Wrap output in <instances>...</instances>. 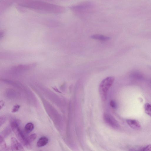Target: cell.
<instances>
[{
	"label": "cell",
	"mask_w": 151,
	"mask_h": 151,
	"mask_svg": "<svg viewBox=\"0 0 151 151\" xmlns=\"http://www.w3.org/2000/svg\"><path fill=\"white\" fill-rule=\"evenodd\" d=\"M54 89L56 91L58 92L59 93H60V92L58 90V89H57L56 88H54Z\"/></svg>",
	"instance_id": "5bb4252c"
},
{
	"label": "cell",
	"mask_w": 151,
	"mask_h": 151,
	"mask_svg": "<svg viewBox=\"0 0 151 151\" xmlns=\"http://www.w3.org/2000/svg\"><path fill=\"white\" fill-rule=\"evenodd\" d=\"M114 80V76H109L104 79L100 83L99 88L101 99L103 101L106 99L108 91Z\"/></svg>",
	"instance_id": "6da1fadb"
},
{
	"label": "cell",
	"mask_w": 151,
	"mask_h": 151,
	"mask_svg": "<svg viewBox=\"0 0 151 151\" xmlns=\"http://www.w3.org/2000/svg\"><path fill=\"white\" fill-rule=\"evenodd\" d=\"M34 125L31 122L27 123L25 126V130L27 133H30L34 129Z\"/></svg>",
	"instance_id": "ba28073f"
},
{
	"label": "cell",
	"mask_w": 151,
	"mask_h": 151,
	"mask_svg": "<svg viewBox=\"0 0 151 151\" xmlns=\"http://www.w3.org/2000/svg\"><path fill=\"white\" fill-rule=\"evenodd\" d=\"M137 150L143 151H151V144L147 145L142 147L139 148Z\"/></svg>",
	"instance_id": "30bf717a"
},
{
	"label": "cell",
	"mask_w": 151,
	"mask_h": 151,
	"mask_svg": "<svg viewBox=\"0 0 151 151\" xmlns=\"http://www.w3.org/2000/svg\"><path fill=\"white\" fill-rule=\"evenodd\" d=\"M103 117L105 122L110 126L115 128L119 127V124L118 122L111 115L105 114Z\"/></svg>",
	"instance_id": "3957f363"
},
{
	"label": "cell",
	"mask_w": 151,
	"mask_h": 151,
	"mask_svg": "<svg viewBox=\"0 0 151 151\" xmlns=\"http://www.w3.org/2000/svg\"><path fill=\"white\" fill-rule=\"evenodd\" d=\"M11 127L15 135L22 144L25 147H29L30 143L21 130L18 122L13 121L11 123Z\"/></svg>",
	"instance_id": "7a4b0ae2"
},
{
	"label": "cell",
	"mask_w": 151,
	"mask_h": 151,
	"mask_svg": "<svg viewBox=\"0 0 151 151\" xmlns=\"http://www.w3.org/2000/svg\"><path fill=\"white\" fill-rule=\"evenodd\" d=\"M37 135L35 134H33L30 135L27 137L28 141L29 143L33 141L36 138Z\"/></svg>",
	"instance_id": "8fae6325"
},
{
	"label": "cell",
	"mask_w": 151,
	"mask_h": 151,
	"mask_svg": "<svg viewBox=\"0 0 151 151\" xmlns=\"http://www.w3.org/2000/svg\"><path fill=\"white\" fill-rule=\"evenodd\" d=\"M144 108L146 113L151 117V104L148 103H146Z\"/></svg>",
	"instance_id": "9c48e42d"
},
{
	"label": "cell",
	"mask_w": 151,
	"mask_h": 151,
	"mask_svg": "<svg viewBox=\"0 0 151 151\" xmlns=\"http://www.w3.org/2000/svg\"><path fill=\"white\" fill-rule=\"evenodd\" d=\"M91 37L92 39L101 41H106L110 39V37H108L100 35H93Z\"/></svg>",
	"instance_id": "52a82bcc"
},
{
	"label": "cell",
	"mask_w": 151,
	"mask_h": 151,
	"mask_svg": "<svg viewBox=\"0 0 151 151\" xmlns=\"http://www.w3.org/2000/svg\"><path fill=\"white\" fill-rule=\"evenodd\" d=\"M48 139L46 137H42L39 139L37 143V146L41 147L46 145L48 143Z\"/></svg>",
	"instance_id": "8992f818"
},
{
	"label": "cell",
	"mask_w": 151,
	"mask_h": 151,
	"mask_svg": "<svg viewBox=\"0 0 151 151\" xmlns=\"http://www.w3.org/2000/svg\"><path fill=\"white\" fill-rule=\"evenodd\" d=\"M110 104L111 106L113 108H115L116 106V104L113 101H111L110 102Z\"/></svg>",
	"instance_id": "4fadbf2b"
},
{
	"label": "cell",
	"mask_w": 151,
	"mask_h": 151,
	"mask_svg": "<svg viewBox=\"0 0 151 151\" xmlns=\"http://www.w3.org/2000/svg\"><path fill=\"white\" fill-rule=\"evenodd\" d=\"M20 107V106L19 105H15L12 108V112L13 113H14L17 111L19 110Z\"/></svg>",
	"instance_id": "7c38bea8"
},
{
	"label": "cell",
	"mask_w": 151,
	"mask_h": 151,
	"mask_svg": "<svg viewBox=\"0 0 151 151\" xmlns=\"http://www.w3.org/2000/svg\"><path fill=\"white\" fill-rule=\"evenodd\" d=\"M11 145L12 148L14 150H24L21 144L14 137H13L11 139Z\"/></svg>",
	"instance_id": "5b68a950"
},
{
	"label": "cell",
	"mask_w": 151,
	"mask_h": 151,
	"mask_svg": "<svg viewBox=\"0 0 151 151\" xmlns=\"http://www.w3.org/2000/svg\"><path fill=\"white\" fill-rule=\"evenodd\" d=\"M128 124L132 129L139 130L140 129L141 127L139 122L135 119H128L126 120Z\"/></svg>",
	"instance_id": "277c9868"
}]
</instances>
